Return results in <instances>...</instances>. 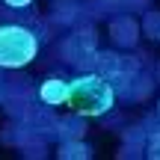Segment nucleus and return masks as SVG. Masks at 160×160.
Returning <instances> with one entry per match:
<instances>
[{
  "instance_id": "f257e3e1",
  "label": "nucleus",
  "mask_w": 160,
  "mask_h": 160,
  "mask_svg": "<svg viewBox=\"0 0 160 160\" xmlns=\"http://www.w3.org/2000/svg\"><path fill=\"white\" fill-rule=\"evenodd\" d=\"M116 104V89L104 74H80L68 80L65 107H71L77 116H104Z\"/></svg>"
},
{
  "instance_id": "f03ea898",
  "label": "nucleus",
  "mask_w": 160,
  "mask_h": 160,
  "mask_svg": "<svg viewBox=\"0 0 160 160\" xmlns=\"http://www.w3.org/2000/svg\"><path fill=\"white\" fill-rule=\"evenodd\" d=\"M39 53V39L27 27L3 24L0 27V68H24Z\"/></svg>"
},
{
  "instance_id": "7ed1b4c3",
  "label": "nucleus",
  "mask_w": 160,
  "mask_h": 160,
  "mask_svg": "<svg viewBox=\"0 0 160 160\" xmlns=\"http://www.w3.org/2000/svg\"><path fill=\"white\" fill-rule=\"evenodd\" d=\"M65 95H68V80H62V77L42 80V86H39L42 104H48V107H59V104H65Z\"/></svg>"
},
{
  "instance_id": "20e7f679",
  "label": "nucleus",
  "mask_w": 160,
  "mask_h": 160,
  "mask_svg": "<svg viewBox=\"0 0 160 160\" xmlns=\"http://www.w3.org/2000/svg\"><path fill=\"white\" fill-rule=\"evenodd\" d=\"M110 30H113V42L119 48H131V45H137V39H139V24L133 21V18H116L113 24H110Z\"/></svg>"
},
{
  "instance_id": "39448f33",
  "label": "nucleus",
  "mask_w": 160,
  "mask_h": 160,
  "mask_svg": "<svg viewBox=\"0 0 160 160\" xmlns=\"http://www.w3.org/2000/svg\"><path fill=\"white\" fill-rule=\"evenodd\" d=\"M92 151L86 148L80 139H65L62 142V148H59V157H89Z\"/></svg>"
},
{
  "instance_id": "423d86ee",
  "label": "nucleus",
  "mask_w": 160,
  "mask_h": 160,
  "mask_svg": "<svg viewBox=\"0 0 160 160\" xmlns=\"http://www.w3.org/2000/svg\"><path fill=\"white\" fill-rule=\"evenodd\" d=\"M142 30L151 36V39H160V12H148V15H145Z\"/></svg>"
},
{
  "instance_id": "0eeeda50",
  "label": "nucleus",
  "mask_w": 160,
  "mask_h": 160,
  "mask_svg": "<svg viewBox=\"0 0 160 160\" xmlns=\"http://www.w3.org/2000/svg\"><path fill=\"white\" fill-rule=\"evenodd\" d=\"M80 133H83L80 122H62V137L65 139H80Z\"/></svg>"
},
{
  "instance_id": "6e6552de",
  "label": "nucleus",
  "mask_w": 160,
  "mask_h": 160,
  "mask_svg": "<svg viewBox=\"0 0 160 160\" xmlns=\"http://www.w3.org/2000/svg\"><path fill=\"white\" fill-rule=\"evenodd\" d=\"M148 157H160V133H154L151 137V142H148V151H145Z\"/></svg>"
},
{
  "instance_id": "1a4fd4ad",
  "label": "nucleus",
  "mask_w": 160,
  "mask_h": 160,
  "mask_svg": "<svg viewBox=\"0 0 160 160\" xmlns=\"http://www.w3.org/2000/svg\"><path fill=\"white\" fill-rule=\"evenodd\" d=\"M6 6H12V9H24V6H30L33 0H3Z\"/></svg>"
},
{
  "instance_id": "9d476101",
  "label": "nucleus",
  "mask_w": 160,
  "mask_h": 160,
  "mask_svg": "<svg viewBox=\"0 0 160 160\" xmlns=\"http://www.w3.org/2000/svg\"><path fill=\"white\" fill-rule=\"evenodd\" d=\"M157 113H160V107H157Z\"/></svg>"
}]
</instances>
